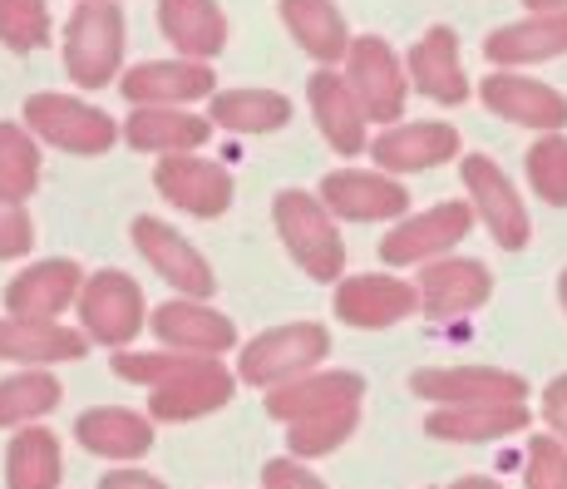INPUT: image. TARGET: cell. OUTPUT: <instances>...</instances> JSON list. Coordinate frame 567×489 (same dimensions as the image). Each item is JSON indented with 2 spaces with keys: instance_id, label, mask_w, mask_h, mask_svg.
Segmentation results:
<instances>
[{
  "instance_id": "cell-1",
  "label": "cell",
  "mask_w": 567,
  "mask_h": 489,
  "mask_svg": "<svg viewBox=\"0 0 567 489\" xmlns=\"http://www.w3.org/2000/svg\"><path fill=\"white\" fill-rule=\"evenodd\" d=\"M271 217H277V237L287 243L291 263L307 267V277H316V282H341V272H346V243H341V227H336V213L321 203V193L281 189Z\"/></svg>"
},
{
  "instance_id": "cell-2",
  "label": "cell",
  "mask_w": 567,
  "mask_h": 489,
  "mask_svg": "<svg viewBox=\"0 0 567 489\" xmlns=\"http://www.w3.org/2000/svg\"><path fill=\"white\" fill-rule=\"evenodd\" d=\"M60 60L80 90H104L109 80H118V70H124V16H118V6H104V0L74 6Z\"/></svg>"
},
{
  "instance_id": "cell-3",
  "label": "cell",
  "mask_w": 567,
  "mask_h": 489,
  "mask_svg": "<svg viewBox=\"0 0 567 489\" xmlns=\"http://www.w3.org/2000/svg\"><path fill=\"white\" fill-rule=\"evenodd\" d=\"M331 352V336L316 322H297V326H277V332H261L243 346V361H237V376L247 386H287V380L316 371Z\"/></svg>"
},
{
  "instance_id": "cell-4",
  "label": "cell",
  "mask_w": 567,
  "mask_h": 489,
  "mask_svg": "<svg viewBox=\"0 0 567 489\" xmlns=\"http://www.w3.org/2000/svg\"><path fill=\"white\" fill-rule=\"evenodd\" d=\"M25 129L45 144L64 149V154H80V159H94V154H109L118 139V124L104 114V109L74 100V94H30L25 109H20Z\"/></svg>"
},
{
  "instance_id": "cell-5",
  "label": "cell",
  "mask_w": 567,
  "mask_h": 489,
  "mask_svg": "<svg viewBox=\"0 0 567 489\" xmlns=\"http://www.w3.org/2000/svg\"><path fill=\"white\" fill-rule=\"evenodd\" d=\"M460 179H464V193H468V203H474L478 223L488 227V237H494L498 247H508V253L528 247L533 223H528V208H523L514 179H508L488 154H464Z\"/></svg>"
},
{
  "instance_id": "cell-6",
  "label": "cell",
  "mask_w": 567,
  "mask_h": 489,
  "mask_svg": "<svg viewBox=\"0 0 567 489\" xmlns=\"http://www.w3.org/2000/svg\"><path fill=\"white\" fill-rule=\"evenodd\" d=\"M74 307H80L84 336L100 346H114V352H124V346L148 326L144 292L134 287L128 272H94V277H84V292Z\"/></svg>"
},
{
  "instance_id": "cell-7",
  "label": "cell",
  "mask_w": 567,
  "mask_h": 489,
  "mask_svg": "<svg viewBox=\"0 0 567 489\" xmlns=\"http://www.w3.org/2000/svg\"><path fill=\"white\" fill-rule=\"evenodd\" d=\"M346 84L355 90L365 119H375V124H390V119L405 114L410 70L380 35H361L351 45V54H346Z\"/></svg>"
},
{
  "instance_id": "cell-8",
  "label": "cell",
  "mask_w": 567,
  "mask_h": 489,
  "mask_svg": "<svg viewBox=\"0 0 567 489\" xmlns=\"http://www.w3.org/2000/svg\"><path fill=\"white\" fill-rule=\"evenodd\" d=\"M474 203H440L430 213H414L405 223H395L380 243V257L390 267H424L434 257H444L450 247H460L474 227Z\"/></svg>"
},
{
  "instance_id": "cell-9",
  "label": "cell",
  "mask_w": 567,
  "mask_h": 489,
  "mask_svg": "<svg viewBox=\"0 0 567 489\" xmlns=\"http://www.w3.org/2000/svg\"><path fill=\"white\" fill-rule=\"evenodd\" d=\"M478 100H484V109H494L498 119L538 129V134H563L567 129V94L543 80H528V74H518V70L484 74V80H478Z\"/></svg>"
},
{
  "instance_id": "cell-10",
  "label": "cell",
  "mask_w": 567,
  "mask_h": 489,
  "mask_svg": "<svg viewBox=\"0 0 567 489\" xmlns=\"http://www.w3.org/2000/svg\"><path fill=\"white\" fill-rule=\"evenodd\" d=\"M410 390L434 406H518L528 396V380L498 366H440V371H414Z\"/></svg>"
},
{
  "instance_id": "cell-11",
  "label": "cell",
  "mask_w": 567,
  "mask_h": 489,
  "mask_svg": "<svg viewBox=\"0 0 567 489\" xmlns=\"http://www.w3.org/2000/svg\"><path fill=\"white\" fill-rule=\"evenodd\" d=\"M321 203L346 223H385L410 208V193L385 169H336L321 179Z\"/></svg>"
},
{
  "instance_id": "cell-12",
  "label": "cell",
  "mask_w": 567,
  "mask_h": 489,
  "mask_svg": "<svg viewBox=\"0 0 567 489\" xmlns=\"http://www.w3.org/2000/svg\"><path fill=\"white\" fill-rule=\"evenodd\" d=\"M154 189L173 208H183L188 217H223L233 208V173L213 159H193V154H168L154 169Z\"/></svg>"
},
{
  "instance_id": "cell-13",
  "label": "cell",
  "mask_w": 567,
  "mask_h": 489,
  "mask_svg": "<svg viewBox=\"0 0 567 489\" xmlns=\"http://www.w3.org/2000/svg\"><path fill=\"white\" fill-rule=\"evenodd\" d=\"M134 247L168 287H178V297H203V302L213 297V287H217L213 267H207V257L178 227L158 223V217H134Z\"/></svg>"
},
{
  "instance_id": "cell-14",
  "label": "cell",
  "mask_w": 567,
  "mask_h": 489,
  "mask_svg": "<svg viewBox=\"0 0 567 489\" xmlns=\"http://www.w3.org/2000/svg\"><path fill=\"white\" fill-rule=\"evenodd\" d=\"M420 312V287L385 272H361V277H341L336 287V317L346 326H361V332H380V326H395Z\"/></svg>"
},
{
  "instance_id": "cell-15",
  "label": "cell",
  "mask_w": 567,
  "mask_h": 489,
  "mask_svg": "<svg viewBox=\"0 0 567 489\" xmlns=\"http://www.w3.org/2000/svg\"><path fill=\"white\" fill-rule=\"evenodd\" d=\"M128 104H193V100H213L217 94V74L207 60H144L118 80Z\"/></svg>"
},
{
  "instance_id": "cell-16",
  "label": "cell",
  "mask_w": 567,
  "mask_h": 489,
  "mask_svg": "<svg viewBox=\"0 0 567 489\" xmlns=\"http://www.w3.org/2000/svg\"><path fill=\"white\" fill-rule=\"evenodd\" d=\"M405 70H410V84L434 104H464L474 94L464 74V60H460V35L450 26H430L420 40L410 45L405 54Z\"/></svg>"
},
{
  "instance_id": "cell-17",
  "label": "cell",
  "mask_w": 567,
  "mask_h": 489,
  "mask_svg": "<svg viewBox=\"0 0 567 489\" xmlns=\"http://www.w3.org/2000/svg\"><path fill=\"white\" fill-rule=\"evenodd\" d=\"M311 119H316V129H321V139L341 159H355V154L370 149L365 109H361V100H355L351 84H346V74H336L331 64H321V70L311 74Z\"/></svg>"
},
{
  "instance_id": "cell-18",
  "label": "cell",
  "mask_w": 567,
  "mask_h": 489,
  "mask_svg": "<svg viewBox=\"0 0 567 489\" xmlns=\"http://www.w3.org/2000/svg\"><path fill=\"white\" fill-rule=\"evenodd\" d=\"M124 139L138 149V154H193L213 139V119L193 114L188 104H134L124 124Z\"/></svg>"
},
{
  "instance_id": "cell-19",
  "label": "cell",
  "mask_w": 567,
  "mask_h": 489,
  "mask_svg": "<svg viewBox=\"0 0 567 489\" xmlns=\"http://www.w3.org/2000/svg\"><path fill=\"white\" fill-rule=\"evenodd\" d=\"M84 292V272L70 257H50V263L25 267L16 282L6 287V312L25 322H54L70 302H80Z\"/></svg>"
},
{
  "instance_id": "cell-20",
  "label": "cell",
  "mask_w": 567,
  "mask_h": 489,
  "mask_svg": "<svg viewBox=\"0 0 567 489\" xmlns=\"http://www.w3.org/2000/svg\"><path fill=\"white\" fill-rule=\"evenodd\" d=\"M361 396H365V380L355 371H307V376L287 380V386L267 390V416L291 426V420L326 416V410L361 406Z\"/></svg>"
},
{
  "instance_id": "cell-21",
  "label": "cell",
  "mask_w": 567,
  "mask_h": 489,
  "mask_svg": "<svg viewBox=\"0 0 567 489\" xmlns=\"http://www.w3.org/2000/svg\"><path fill=\"white\" fill-rule=\"evenodd\" d=\"M494 277L474 257H434L420 267V307L424 317H464V312L484 307Z\"/></svg>"
},
{
  "instance_id": "cell-22",
  "label": "cell",
  "mask_w": 567,
  "mask_h": 489,
  "mask_svg": "<svg viewBox=\"0 0 567 489\" xmlns=\"http://www.w3.org/2000/svg\"><path fill=\"white\" fill-rule=\"evenodd\" d=\"M484 54L494 70L558 60V54H567V10H528L514 26H498L484 40Z\"/></svg>"
},
{
  "instance_id": "cell-23",
  "label": "cell",
  "mask_w": 567,
  "mask_h": 489,
  "mask_svg": "<svg viewBox=\"0 0 567 489\" xmlns=\"http://www.w3.org/2000/svg\"><path fill=\"white\" fill-rule=\"evenodd\" d=\"M154 332L173 352H198V356H223L237 346V326L203 297H173L154 312Z\"/></svg>"
},
{
  "instance_id": "cell-24",
  "label": "cell",
  "mask_w": 567,
  "mask_h": 489,
  "mask_svg": "<svg viewBox=\"0 0 567 489\" xmlns=\"http://www.w3.org/2000/svg\"><path fill=\"white\" fill-rule=\"evenodd\" d=\"M370 159L385 173H424L440 169V163L460 159V134L440 119H424V124H395L370 144Z\"/></svg>"
},
{
  "instance_id": "cell-25",
  "label": "cell",
  "mask_w": 567,
  "mask_h": 489,
  "mask_svg": "<svg viewBox=\"0 0 567 489\" xmlns=\"http://www.w3.org/2000/svg\"><path fill=\"white\" fill-rule=\"evenodd\" d=\"M84 356H90V336L84 332H70L60 322L0 317V361L54 366V361H84Z\"/></svg>"
},
{
  "instance_id": "cell-26",
  "label": "cell",
  "mask_w": 567,
  "mask_h": 489,
  "mask_svg": "<svg viewBox=\"0 0 567 489\" xmlns=\"http://www.w3.org/2000/svg\"><path fill=\"white\" fill-rule=\"evenodd\" d=\"M233 396H237V376L213 356L203 371L173 380V386L148 390V416H154V420H173V426H178V420L213 416V410H223Z\"/></svg>"
},
{
  "instance_id": "cell-27",
  "label": "cell",
  "mask_w": 567,
  "mask_h": 489,
  "mask_svg": "<svg viewBox=\"0 0 567 489\" xmlns=\"http://www.w3.org/2000/svg\"><path fill=\"white\" fill-rule=\"evenodd\" d=\"M74 440L104 460H138L154 450V420L124 406H94L74 420Z\"/></svg>"
},
{
  "instance_id": "cell-28",
  "label": "cell",
  "mask_w": 567,
  "mask_h": 489,
  "mask_svg": "<svg viewBox=\"0 0 567 489\" xmlns=\"http://www.w3.org/2000/svg\"><path fill=\"white\" fill-rule=\"evenodd\" d=\"M528 430V406H440L424 420V435L450 445H488Z\"/></svg>"
},
{
  "instance_id": "cell-29",
  "label": "cell",
  "mask_w": 567,
  "mask_h": 489,
  "mask_svg": "<svg viewBox=\"0 0 567 489\" xmlns=\"http://www.w3.org/2000/svg\"><path fill=\"white\" fill-rule=\"evenodd\" d=\"M158 26L168 45L188 60H213L227 50V16L217 0H158Z\"/></svg>"
},
{
  "instance_id": "cell-30",
  "label": "cell",
  "mask_w": 567,
  "mask_h": 489,
  "mask_svg": "<svg viewBox=\"0 0 567 489\" xmlns=\"http://www.w3.org/2000/svg\"><path fill=\"white\" fill-rule=\"evenodd\" d=\"M281 20H287L291 40H297L316 64H341L355 45L336 0H281Z\"/></svg>"
},
{
  "instance_id": "cell-31",
  "label": "cell",
  "mask_w": 567,
  "mask_h": 489,
  "mask_svg": "<svg viewBox=\"0 0 567 489\" xmlns=\"http://www.w3.org/2000/svg\"><path fill=\"white\" fill-rule=\"evenodd\" d=\"M207 119L233 134H277L291 124V100L277 90H223L207 104Z\"/></svg>"
},
{
  "instance_id": "cell-32",
  "label": "cell",
  "mask_w": 567,
  "mask_h": 489,
  "mask_svg": "<svg viewBox=\"0 0 567 489\" xmlns=\"http://www.w3.org/2000/svg\"><path fill=\"white\" fill-rule=\"evenodd\" d=\"M6 489H60V440L40 426H20L6 450Z\"/></svg>"
},
{
  "instance_id": "cell-33",
  "label": "cell",
  "mask_w": 567,
  "mask_h": 489,
  "mask_svg": "<svg viewBox=\"0 0 567 489\" xmlns=\"http://www.w3.org/2000/svg\"><path fill=\"white\" fill-rule=\"evenodd\" d=\"M54 406H60V380H54L45 366H25L20 376L0 380V430L35 426Z\"/></svg>"
},
{
  "instance_id": "cell-34",
  "label": "cell",
  "mask_w": 567,
  "mask_h": 489,
  "mask_svg": "<svg viewBox=\"0 0 567 489\" xmlns=\"http://www.w3.org/2000/svg\"><path fill=\"white\" fill-rule=\"evenodd\" d=\"M40 189V144L25 124H0V198L25 203Z\"/></svg>"
},
{
  "instance_id": "cell-35",
  "label": "cell",
  "mask_w": 567,
  "mask_h": 489,
  "mask_svg": "<svg viewBox=\"0 0 567 489\" xmlns=\"http://www.w3.org/2000/svg\"><path fill=\"white\" fill-rule=\"evenodd\" d=\"M207 361H213V356L173 352V346H168V352H118V356H114V371L124 376V380H134V386L158 390V386H173V380L203 371Z\"/></svg>"
},
{
  "instance_id": "cell-36",
  "label": "cell",
  "mask_w": 567,
  "mask_h": 489,
  "mask_svg": "<svg viewBox=\"0 0 567 489\" xmlns=\"http://www.w3.org/2000/svg\"><path fill=\"white\" fill-rule=\"evenodd\" d=\"M355 420H361V406H346V410H326V416L291 420V426H287V445H291V455H297V460H316V455L341 450V445L355 435Z\"/></svg>"
},
{
  "instance_id": "cell-37",
  "label": "cell",
  "mask_w": 567,
  "mask_h": 489,
  "mask_svg": "<svg viewBox=\"0 0 567 489\" xmlns=\"http://www.w3.org/2000/svg\"><path fill=\"white\" fill-rule=\"evenodd\" d=\"M50 40L45 0H0V45L16 54H35Z\"/></svg>"
},
{
  "instance_id": "cell-38",
  "label": "cell",
  "mask_w": 567,
  "mask_h": 489,
  "mask_svg": "<svg viewBox=\"0 0 567 489\" xmlns=\"http://www.w3.org/2000/svg\"><path fill=\"white\" fill-rule=\"evenodd\" d=\"M528 183L543 203L567 208V139L563 134H543L528 149Z\"/></svg>"
},
{
  "instance_id": "cell-39",
  "label": "cell",
  "mask_w": 567,
  "mask_h": 489,
  "mask_svg": "<svg viewBox=\"0 0 567 489\" xmlns=\"http://www.w3.org/2000/svg\"><path fill=\"white\" fill-rule=\"evenodd\" d=\"M523 489H567V445L558 435H533L528 440Z\"/></svg>"
},
{
  "instance_id": "cell-40",
  "label": "cell",
  "mask_w": 567,
  "mask_h": 489,
  "mask_svg": "<svg viewBox=\"0 0 567 489\" xmlns=\"http://www.w3.org/2000/svg\"><path fill=\"white\" fill-rule=\"evenodd\" d=\"M30 243H35V223H30L25 203L0 198V263H10V257H25Z\"/></svg>"
},
{
  "instance_id": "cell-41",
  "label": "cell",
  "mask_w": 567,
  "mask_h": 489,
  "mask_svg": "<svg viewBox=\"0 0 567 489\" xmlns=\"http://www.w3.org/2000/svg\"><path fill=\"white\" fill-rule=\"evenodd\" d=\"M261 489H326V485L307 470V460H297V455H281V460L261 465Z\"/></svg>"
},
{
  "instance_id": "cell-42",
  "label": "cell",
  "mask_w": 567,
  "mask_h": 489,
  "mask_svg": "<svg viewBox=\"0 0 567 489\" xmlns=\"http://www.w3.org/2000/svg\"><path fill=\"white\" fill-rule=\"evenodd\" d=\"M543 420H548V430L567 445V376L548 380V390H543Z\"/></svg>"
},
{
  "instance_id": "cell-43",
  "label": "cell",
  "mask_w": 567,
  "mask_h": 489,
  "mask_svg": "<svg viewBox=\"0 0 567 489\" xmlns=\"http://www.w3.org/2000/svg\"><path fill=\"white\" fill-rule=\"evenodd\" d=\"M100 489H168V485H158L154 475H144V470H118V475H104Z\"/></svg>"
},
{
  "instance_id": "cell-44",
  "label": "cell",
  "mask_w": 567,
  "mask_h": 489,
  "mask_svg": "<svg viewBox=\"0 0 567 489\" xmlns=\"http://www.w3.org/2000/svg\"><path fill=\"white\" fill-rule=\"evenodd\" d=\"M450 489H504V485H498V480H484V475H468V480L450 485Z\"/></svg>"
},
{
  "instance_id": "cell-45",
  "label": "cell",
  "mask_w": 567,
  "mask_h": 489,
  "mask_svg": "<svg viewBox=\"0 0 567 489\" xmlns=\"http://www.w3.org/2000/svg\"><path fill=\"white\" fill-rule=\"evenodd\" d=\"M528 10H567V0H523Z\"/></svg>"
},
{
  "instance_id": "cell-46",
  "label": "cell",
  "mask_w": 567,
  "mask_h": 489,
  "mask_svg": "<svg viewBox=\"0 0 567 489\" xmlns=\"http://www.w3.org/2000/svg\"><path fill=\"white\" fill-rule=\"evenodd\" d=\"M558 297H563V312H567V267H563V282H558Z\"/></svg>"
},
{
  "instance_id": "cell-47",
  "label": "cell",
  "mask_w": 567,
  "mask_h": 489,
  "mask_svg": "<svg viewBox=\"0 0 567 489\" xmlns=\"http://www.w3.org/2000/svg\"><path fill=\"white\" fill-rule=\"evenodd\" d=\"M80 6H84V0H80ZM104 6H114V0H104Z\"/></svg>"
}]
</instances>
